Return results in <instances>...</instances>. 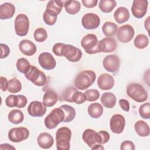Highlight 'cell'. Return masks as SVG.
I'll return each instance as SVG.
<instances>
[{"mask_svg": "<svg viewBox=\"0 0 150 150\" xmlns=\"http://www.w3.org/2000/svg\"><path fill=\"white\" fill-rule=\"evenodd\" d=\"M96 79V74L93 70H86L79 73L74 79V85L77 88L84 90L90 87Z\"/></svg>", "mask_w": 150, "mask_h": 150, "instance_id": "1", "label": "cell"}, {"mask_svg": "<svg viewBox=\"0 0 150 150\" xmlns=\"http://www.w3.org/2000/svg\"><path fill=\"white\" fill-rule=\"evenodd\" d=\"M71 130L66 127L59 128L56 133V148L58 150H69L70 148Z\"/></svg>", "mask_w": 150, "mask_h": 150, "instance_id": "2", "label": "cell"}, {"mask_svg": "<svg viewBox=\"0 0 150 150\" xmlns=\"http://www.w3.org/2000/svg\"><path fill=\"white\" fill-rule=\"evenodd\" d=\"M127 94L133 100L138 103L144 102L148 98L146 91L139 83L129 84L127 87Z\"/></svg>", "mask_w": 150, "mask_h": 150, "instance_id": "3", "label": "cell"}, {"mask_svg": "<svg viewBox=\"0 0 150 150\" xmlns=\"http://www.w3.org/2000/svg\"><path fill=\"white\" fill-rule=\"evenodd\" d=\"M65 114L63 110L59 107L53 109L45 118L44 122L45 127L49 129L55 128L60 122H63Z\"/></svg>", "mask_w": 150, "mask_h": 150, "instance_id": "4", "label": "cell"}, {"mask_svg": "<svg viewBox=\"0 0 150 150\" xmlns=\"http://www.w3.org/2000/svg\"><path fill=\"white\" fill-rule=\"evenodd\" d=\"M26 78L37 86H43L47 83L45 74L36 66L31 65L29 70L25 74Z\"/></svg>", "mask_w": 150, "mask_h": 150, "instance_id": "5", "label": "cell"}, {"mask_svg": "<svg viewBox=\"0 0 150 150\" xmlns=\"http://www.w3.org/2000/svg\"><path fill=\"white\" fill-rule=\"evenodd\" d=\"M81 45L85 52L89 54L100 53L98 46V40L94 34L88 33L84 36L81 40Z\"/></svg>", "mask_w": 150, "mask_h": 150, "instance_id": "6", "label": "cell"}, {"mask_svg": "<svg viewBox=\"0 0 150 150\" xmlns=\"http://www.w3.org/2000/svg\"><path fill=\"white\" fill-rule=\"evenodd\" d=\"M15 31L17 35L19 36H26L29 28V20L28 17L23 13L17 15L14 22Z\"/></svg>", "mask_w": 150, "mask_h": 150, "instance_id": "7", "label": "cell"}, {"mask_svg": "<svg viewBox=\"0 0 150 150\" xmlns=\"http://www.w3.org/2000/svg\"><path fill=\"white\" fill-rule=\"evenodd\" d=\"M82 55V52L80 49L71 45L63 44L61 51V56H64L69 61L77 62L81 59Z\"/></svg>", "mask_w": 150, "mask_h": 150, "instance_id": "8", "label": "cell"}, {"mask_svg": "<svg viewBox=\"0 0 150 150\" xmlns=\"http://www.w3.org/2000/svg\"><path fill=\"white\" fill-rule=\"evenodd\" d=\"M29 136V131L25 127H15L11 128L8 134V139L13 142H20L26 139Z\"/></svg>", "mask_w": 150, "mask_h": 150, "instance_id": "9", "label": "cell"}, {"mask_svg": "<svg viewBox=\"0 0 150 150\" xmlns=\"http://www.w3.org/2000/svg\"><path fill=\"white\" fill-rule=\"evenodd\" d=\"M148 2L146 0H134L131 6L132 14L138 19L143 18L148 10Z\"/></svg>", "mask_w": 150, "mask_h": 150, "instance_id": "10", "label": "cell"}, {"mask_svg": "<svg viewBox=\"0 0 150 150\" xmlns=\"http://www.w3.org/2000/svg\"><path fill=\"white\" fill-rule=\"evenodd\" d=\"M81 24L84 28L87 30L95 29L100 24L99 16L94 13H87L83 15L81 18Z\"/></svg>", "mask_w": 150, "mask_h": 150, "instance_id": "11", "label": "cell"}, {"mask_svg": "<svg viewBox=\"0 0 150 150\" xmlns=\"http://www.w3.org/2000/svg\"><path fill=\"white\" fill-rule=\"evenodd\" d=\"M103 66L105 70L108 72H117L120 67V58L115 54L106 56L103 59Z\"/></svg>", "mask_w": 150, "mask_h": 150, "instance_id": "12", "label": "cell"}, {"mask_svg": "<svg viewBox=\"0 0 150 150\" xmlns=\"http://www.w3.org/2000/svg\"><path fill=\"white\" fill-rule=\"evenodd\" d=\"M135 31L130 25H124L120 26L117 31V38L122 43H128L134 38Z\"/></svg>", "mask_w": 150, "mask_h": 150, "instance_id": "13", "label": "cell"}, {"mask_svg": "<svg viewBox=\"0 0 150 150\" xmlns=\"http://www.w3.org/2000/svg\"><path fill=\"white\" fill-rule=\"evenodd\" d=\"M125 125V120L121 114L113 115L110 121V127L111 131L115 134H121L123 132Z\"/></svg>", "mask_w": 150, "mask_h": 150, "instance_id": "14", "label": "cell"}, {"mask_svg": "<svg viewBox=\"0 0 150 150\" xmlns=\"http://www.w3.org/2000/svg\"><path fill=\"white\" fill-rule=\"evenodd\" d=\"M38 62L40 66L45 70H50L54 69L56 65V62L51 53L48 52H43L38 57Z\"/></svg>", "mask_w": 150, "mask_h": 150, "instance_id": "15", "label": "cell"}, {"mask_svg": "<svg viewBox=\"0 0 150 150\" xmlns=\"http://www.w3.org/2000/svg\"><path fill=\"white\" fill-rule=\"evenodd\" d=\"M46 107L38 101H33L29 103L27 111L28 114L33 117H41L46 112Z\"/></svg>", "mask_w": 150, "mask_h": 150, "instance_id": "16", "label": "cell"}, {"mask_svg": "<svg viewBox=\"0 0 150 150\" xmlns=\"http://www.w3.org/2000/svg\"><path fill=\"white\" fill-rule=\"evenodd\" d=\"M98 50L100 53H110L115 50L117 45L114 39L105 38L98 41Z\"/></svg>", "mask_w": 150, "mask_h": 150, "instance_id": "17", "label": "cell"}, {"mask_svg": "<svg viewBox=\"0 0 150 150\" xmlns=\"http://www.w3.org/2000/svg\"><path fill=\"white\" fill-rule=\"evenodd\" d=\"M97 85L103 90H111L114 85V77L108 73L101 74L97 79Z\"/></svg>", "mask_w": 150, "mask_h": 150, "instance_id": "18", "label": "cell"}, {"mask_svg": "<svg viewBox=\"0 0 150 150\" xmlns=\"http://www.w3.org/2000/svg\"><path fill=\"white\" fill-rule=\"evenodd\" d=\"M20 52L28 56L33 55L36 52V46L34 43L28 39L22 40L19 44Z\"/></svg>", "mask_w": 150, "mask_h": 150, "instance_id": "19", "label": "cell"}, {"mask_svg": "<svg viewBox=\"0 0 150 150\" xmlns=\"http://www.w3.org/2000/svg\"><path fill=\"white\" fill-rule=\"evenodd\" d=\"M63 6V2L59 0L49 1L46 5L45 12L54 17H57V15L61 12Z\"/></svg>", "mask_w": 150, "mask_h": 150, "instance_id": "20", "label": "cell"}, {"mask_svg": "<svg viewBox=\"0 0 150 150\" xmlns=\"http://www.w3.org/2000/svg\"><path fill=\"white\" fill-rule=\"evenodd\" d=\"M15 12L14 5L9 2H5L0 5V19L1 20L11 18Z\"/></svg>", "mask_w": 150, "mask_h": 150, "instance_id": "21", "label": "cell"}, {"mask_svg": "<svg viewBox=\"0 0 150 150\" xmlns=\"http://www.w3.org/2000/svg\"><path fill=\"white\" fill-rule=\"evenodd\" d=\"M38 145L43 149H49L51 148L54 144L53 137L47 132L40 133L37 138Z\"/></svg>", "mask_w": 150, "mask_h": 150, "instance_id": "22", "label": "cell"}, {"mask_svg": "<svg viewBox=\"0 0 150 150\" xmlns=\"http://www.w3.org/2000/svg\"><path fill=\"white\" fill-rule=\"evenodd\" d=\"M129 16L130 14L128 9L123 6L118 8L114 13V19L119 24L124 23L128 21Z\"/></svg>", "mask_w": 150, "mask_h": 150, "instance_id": "23", "label": "cell"}, {"mask_svg": "<svg viewBox=\"0 0 150 150\" xmlns=\"http://www.w3.org/2000/svg\"><path fill=\"white\" fill-rule=\"evenodd\" d=\"M58 100L57 93L53 90H47L43 97V104L47 107L53 106Z\"/></svg>", "mask_w": 150, "mask_h": 150, "instance_id": "24", "label": "cell"}, {"mask_svg": "<svg viewBox=\"0 0 150 150\" xmlns=\"http://www.w3.org/2000/svg\"><path fill=\"white\" fill-rule=\"evenodd\" d=\"M96 135L97 132L92 129H86L83 132L82 139L84 142L90 147L92 148L96 144H97L96 142Z\"/></svg>", "mask_w": 150, "mask_h": 150, "instance_id": "25", "label": "cell"}, {"mask_svg": "<svg viewBox=\"0 0 150 150\" xmlns=\"http://www.w3.org/2000/svg\"><path fill=\"white\" fill-rule=\"evenodd\" d=\"M100 101L104 107L107 108H112L116 104L117 98L112 93L105 92L101 96Z\"/></svg>", "mask_w": 150, "mask_h": 150, "instance_id": "26", "label": "cell"}, {"mask_svg": "<svg viewBox=\"0 0 150 150\" xmlns=\"http://www.w3.org/2000/svg\"><path fill=\"white\" fill-rule=\"evenodd\" d=\"M134 129L137 134L141 137H146L149 135V127L148 124L143 120L137 121L134 124Z\"/></svg>", "mask_w": 150, "mask_h": 150, "instance_id": "27", "label": "cell"}, {"mask_svg": "<svg viewBox=\"0 0 150 150\" xmlns=\"http://www.w3.org/2000/svg\"><path fill=\"white\" fill-rule=\"evenodd\" d=\"M103 111V106L98 103H91L87 109L88 114L93 118H100L102 115Z\"/></svg>", "mask_w": 150, "mask_h": 150, "instance_id": "28", "label": "cell"}, {"mask_svg": "<svg viewBox=\"0 0 150 150\" xmlns=\"http://www.w3.org/2000/svg\"><path fill=\"white\" fill-rule=\"evenodd\" d=\"M8 119L9 121L12 124H19L23 122L24 120V115L21 110L18 109H14L8 113Z\"/></svg>", "mask_w": 150, "mask_h": 150, "instance_id": "29", "label": "cell"}, {"mask_svg": "<svg viewBox=\"0 0 150 150\" xmlns=\"http://www.w3.org/2000/svg\"><path fill=\"white\" fill-rule=\"evenodd\" d=\"M64 5L65 11L70 15L77 14L81 8L80 3L78 1H67Z\"/></svg>", "mask_w": 150, "mask_h": 150, "instance_id": "30", "label": "cell"}, {"mask_svg": "<svg viewBox=\"0 0 150 150\" xmlns=\"http://www.w3.org/2000/svg\"><path fill=\"white\" fill-rule=\"evenodd\" d=\"M102 31L107 38L113 37L117 32V25L112 22H105L102 26Z\"/></svg>", "mask_w": 150, "mask_h": 150, "instance_id": "31", "label": "cell"}, {"mask_svg": "<svg viewBox=\"0 0 150 150\" xmlns=\"http://www.w3.org/2000/svg\"><path fill=\"white\" fill-rule=\"evenodd\" d=\"M117 2L114 0H100L98 6L104 13H110L116 6Z\"/></svg>", "mask_w": 150, "mask_h": 150, "instance_id": "32", "label": "cell"}, {"mask_svg": "<svg viewBox=\"0 0 150 150\" xmlns=\"http://www.w3.org/2000/svg\"><path fill=\"white\" fill-rule=\"evenodd\" d=\"M64 111L65 114V117L64 120V122H69L73 121L76 116V110L75 109L69 105L64 104L60 107Z\"/></svg>", "mask_w": 150, "mask_h": 150, "instance_id": "33", "label": "cell"}, {"mask_svg": "<svg viewBox=\"0 0 150 150\" xmlns=\"http://www.w3.org/2000/svg\"><path fill=\"white\" fill-rule=\"evenodd\" d=\"M134 44L137 48L143 49L148 45L149 39L144 34H138L134 39Z\"/></svg>", "mask_w": 150, "mask_h": 150, "instance_id": "34", "label": "cell"}, {"mask_svg": "<svg viewBox=\"0 0 150 150\" xmlns=\"http://www.w3.org/2000/svg\"><path fill=\"white\" fill-rule=\"evenodd\" d=\"M22 89V84L16 78H13L8 80L7 90L11 93H17Z\"/></svg>", "mask_w": 150, "mask_h": 150, "instance_id": "35", "label": "cell"}, {"mask_svg": "<svg viewBox=\"0 0 150 150\" xmlns=\"http://www.w3.org/2000/svg\"><path fill=\"white\" fill-rule=\"evenodd\" d=\"M16 66L17 70L20 73H23L25 74L30 68L31 64L26 59L21 57L17 60Z\"/></svg>", "mask_w": 150, "mask_h": 150, "instance_id": "36", "label": "cell"}, {"mask_svg": "<svg viewBox=\"0 0 150 150\" xmlns=\"http://www.w3.org/2000/svg\"><path fill=\"white\" fill-rule=\"evenodd\" d=\"M33 37L36 42H43L45 41L47 38V33L44 28H38L35 30Z\"/></svg>", "mask_w": 150, "mask_h": 150, "instance_id": "37", "label": "cell"}, {"mask_svg": "<svg viewBox=\"0 0 150 150\" xmlns=\"http://www.w3.org/2000/svg\"><path fill=\"white\" fill-rule=\"evenodd\" d=\"M110 138L109 133L106 131H100L97 132L96 142L97 144H104L107 143Z\"/></svg>", "mask_w": 150, "mask_h": 150, "instance_id": "38", "label": "cell"}, {"mask_svg": "<svg viewBox=\"0 0 150 150\" xmlns=\"http://www.w3.org/2000/svg\"><path fill=\"white\" fill-rule=\"evenodd\" d=\"M139 114L141 117L144 119L148 120L150 118V104L146 103L142 104L139 108Z\"/></svg>", "mask_w": 150, "mask_h": 150, "instance_id": "39", "label": "cell"}, {"mask_svg": "<svg viewBox=\"0 0 150 150\" xmlns=\"http://www.w3.org/2000/svg\"><path fill=\"white\" fill-rule=\"evenodd\" d=\"M84 95L86 101L90 102L96 101L100 97V93L96 89H89L86 90L84 93Z\"/></svg>", "mask_w": 150, "mask_h": 150, "instance_id": "40", "label": "cell"}, {"mask_svg": "<svg viewBox=\"0 0 150 150\" xmlns=\"http://www.w3.org/2000/svg\"><path fill=\"white\" fill-rule=\"evenodd\" d=\"M77 90H78L74 87H69L66 88L62 93V98H63V100L67 102L73 103V95Z\"/></svg>", "mask_w": 150, "mask_h": 150, "instance_id": "41", "label": "cell"}, {"mask_svg": "<svg viewBox=\"0 0 150 150\" xmlns=\"http://www.w3.org/2000/svg\"><path fill=\"white\" fill-rule=\"evenodd\" d=\"M72 100L73 103H75L77 104H81L84 103L86 101L84 93L77 90L73 94Z\"/></svg>", "mask_w": 150, "mask_h": 150, "instance_id": "42", "label": "cell"}, {"mask_svg": "<svg viewBox=\"0 0 150 150\" xmlns=\"http://www.w3.org/2000/svg\"><path fill=\"white\" fill-rule=\"evenodd\" d=\"M18 103V95L11 94L8 96L5 99V104L9 108L17 107Z\"/></svg>", "mask_w": 150, "mask_h": 150, "instance_id": "43", "label": "cell"}, {"mask_svg": "<svg viewBox=\"0 0 150 150\" xmlns=\"http://www.w3.org/2000/svg\"><path fill=\"white\" fill-rule=\"evenodd\" d=\"M43 18L44 22L46 25L49 26H52L55 24L57 19V17H54L51 15H49L45 11L43 15Z\"/></svg>", "mask_w": 150, "mask_h": 150, "instance_id": "44", "label": "cell"}, {"mask_svg": "<svg viewBox=\"0 0 150 150\" xmlns=\"http://www.w3.org/2000/svg\"><path fill=\"white\" fill-rule=\"evenodd\" d=\"M120 149L121 150H134L135 145L132 141L127 140L121 143Z\"/></svg>", "mask_w": 150, "mask_h": 150, "instance_id": "45", "label": "cell"}, {"mask_svg": "<svg viewBox=\"0 0 150 150\" xmlns=\"http://www.w3.org/2000/svg\"><path fill=\"white\" fill-rule=\"evenodd\" d=\"M1 59L6 58L10 53V49L8 45L4 43H1Z\"/></svg>", "mask_w": 150, "mask_h": 150, "instance_id": "46", "label": "cell"}, {"mask_svg": "<svg viewBox=\"0 0 150 150\" xmlns=\"http://www.w3.org/2000/svg\"><path fill=\"white\" fill-rule=\"evenodd\" d=\"M18 103L16 107L19 108H22L25 107L28 102L27 98L23 95H18Z\"/></svg>", "mask_w": 150, "mask_h": 150, "instance_id": "47", "label": "cell"}, {"mask_svg": "<svg viewBox=\"0 0 150 150\" xmlns=\"http://www.w3.org/2000/svg\"><path fill=\"white\" fill-rule=\"evenodd\" d=\"M63 44V43H57L54 45L52 48V52L55 55L61 57V51Z\"/></svg>", "mask_w": 150, "mask_h": 150, "instance_id": "48", "label": "cell"}, {"mask_svg": "<svg viewBox=\"0 0 150 150\" xmlns=\"http://www.w3.org/2000/svg\"><path fill=\"white\" fill-rule=\"evenodd\" d=\"M118 103L122 110L127 112L129 111V103L127 100L120 99L118 101Z\"/></svg>", "mask_w": 150, "mask_h": 150, "instance_id": "49", "label": "cell"}, {"mask_svg": "<svg viewBox=\"0 0 150 150\" xmlns=\"http://www.w3.org/2000/svg\"><path fill=\"white\" fill-rule=\"evenodd\" d=\"M81 3L84 5V6L88 8H92L95 7L97 3V0H82Z\"/></svg>", "mask_w": 150, "mask_h": 150, "instance_id": "50", "label": "cell"}, {"mask_svg": "<svg viewBox=\"0 0 150 150\" xmlns=\"http://www.w3.org/2000/svg\"><path fill=\"white\" fill-rule=\"evenodd\" d=\"M0 81H1V89L3 91H5L7 90V86H8V82L6 78L1 76L0 77Z\"/></svg>", "mask_w": 150, "mask_h": 150, "instance_id": "51", "label": "cell"}, {"mask_svg": "<svg viewBox=\"0 0 150 150\" xmlns=\"http://www.w3.org/2000/svg\"><path fill=\"white\" fill-rule=\"evenodd\" d=\"M0 149L1 150H3V149L11 150V149H15V148L8 144H2L0 145Z\"/></svg>", "mask_w": 150, "mask_h": 150, "instance_id": "52", "label": "cell"}, {"mask_svg": "<svg viewBox=\"0 0 150 150\" xmlns=\"http://www.w3.org/2000/svg\"><path fill=\"white\" fill-rule=\"evenodd\" d=\"M91 149L93 150V149H104V148L103 147V146L101 145V144H96Z\"/></svg>", "mask_w": 150, "mask_h": 150, "instance_id": "53", "label": "cell"}]
</instances>
